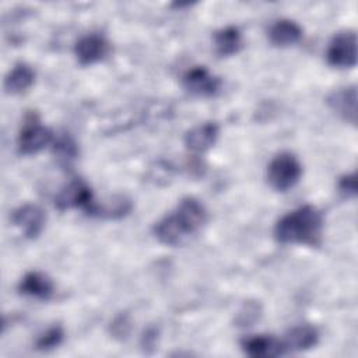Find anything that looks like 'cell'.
I'll use <instances>...</instances> for the list:
<instances>
[{
    "mask_svg": "<svg viewBox=\"0 0 358 358\" xmlns=\"http://www.w3.org/2000/svg\"><path fill=\"white\" fill-rule=\"evenodd\" d=\"M323 214L315 206H301L282 215L274 227V238L280 243L317 246L322 241Z\"/></svg>",
    "mask_w": 358,
    "mask_h": 358,
    "instance_id": "cell-2",
    "label": "cell"
},
{
    "mask_svg": "<svg viewBox=\"0 0 358 358\" xmlns=\"http://www.w3.org/2000/svg\"><path fill=\"white\" fill-rule=\"evenodd\" d=\"M242 34L236 27H225L218 29L214 34V45H215V52L221 57L232 56L238 53L242 48Z\"/></svg>",
    "mask_w": 358,
    "mask_h": 358,
    "instance_id": "cell-17",
    "label": "cell"
},
{
    "mask_svg": "<svg viewBox=\"0 0 358 358\" xmlns=\"http://www.w3.org/2000/svg\"><path fill=\"white\" fill-rule=\"evenodd\" d=\"M18 291L22 295L46 301L52 298L55 292V285L46 274L41 271H29L21 278L18 284Z\"/></svg>",
    "mask_w": 358,
    "mask_h": 358,
    "instance_id": "cell-13",
    "label": "cell"
},
{
    "mask_svg": "<svg viewBox=\"0 0 358 358\" xmlns=\"http://www.w3.org/2000/svg\"><path fill=\"white\" fill-rule=\"evenodd\" d=\"M260 315V306L256 302H248L243 305V309L238 315V324L239 326H249L253 323Z\"/></svg>",
    "mask_w": 358,
    "mask_h": 358,
    "instance_id": "cell-21",
    "label": "cell"
},
{
    "mask_svg": "<svg viewBox=\"0 0 358 358\" xmlns=\"http://www.w3.org/2000/svg\"><path fill=\"white\" fill-rule=\"evenodd\" d=\"M218 134V124L215 122H206L194 126L185 134V144L193 152H204L215 144Z\"/></svg>",
    "mask_w": 358,
    "mask_h": 358,
    "instance_id": "cell-12",
    "label": "cell"
},
{
    "mask_svg": "<svg viewBox=\"0 0 358 358\" xmlns=\"http://www.w3.org/2000/svg\"><path fill=\"white\" fill-rule=\"evenodd\" d=\"M13 222L28 239H35L45 228L46 214L35 204H24L13 213Z\"/></svg>",
    "mask_w": 358,
    "mask_h": 358,
    "instance_id": "cell-9",
    "label": "cell"
},
{
    "mask_svg": "<svg viewBox=\"0 0 358 358\" xmlns=\"http://www.w3.org/2000/svg\"><path fill=\"white\" fill-rule=\"evenodd\" d=\"M131 210V201L124 196H113L106 203H95V207L91 213V217L117 220L129 214Z\"/></svg>",
    "mask_w": 358,
    "mask_h": 358,
    "instance_id": "cell-18",
    "label": "cell"
},
{
    "mask_svg": "<svg viewBox=\"0 0 358 358\" xmlns=\"http://www.w3.org/2000/svg\"><path fill=\"white\" fill-rule=\"evenodd\" d=\"M357 87L350 85L345 88H340L337 91H333L326 102L329 108L338 115L345 122H350L352 124L357 123Z\"/></svg>",
    "mask_w": 358,
    "mask_h": 358,
    "instance_id": "cell-10",
    "label": "cell"
},
{
    "mask_svg": "<svg viewBox=\"0 0 358 358\" xmlns=\"http://www.w3.org/2000/svg\"><path fill=\"white\" fill-rule=\"evenodd\" d=\"M327 63L337 69H350L357 64V34L354 31L337 32L326 50Z\"/></svg>",
    "mask_w": 358,
    "mask_h": 358,
    "instance_id": "cell-5",
    "label": "cell"
},
{
    "mask_svg": "<svg viewBox=\"0 0 358 358\" xmlns=\"http://www.w3.org/2000/svg\"><path fill=\"white\" fill-rule=\"evenodd\" d=\"M285 352L305 351L315 347L319 341V331L310 324L295 326L287 331L285 337L281 338Z\"/></svg>",
    "mask_w": 358,
    "mask_h": 358,
    "instance_id": "cell-14",
    "label": "cell"
},
{
    "mask_svg": "<svg viewBox=\"0 0 358 358\" xmlns=\"http://www.w3.org/2000/svg\"><path fill=\"white\" fill-rule=\"evenodd\" d=\"M52 144V152L57 162L63 166H70L78 155V147L74 138L69 133H63L59 134Z\"/></svg>",
    "mask_w": 358,
    "mask_h": 358,
    "instance_id": "cell-19",
    "label": "cell"
},
{
    "mask_svg": "<svg viewBox=\"0 0 358 358\" xmlns=\"http://www.w3.org/2000/svg\"><path fill=\"white\" fill-rule=\"evenodd\" d=\"M302 176V165L295 154L278 152L267 166V182L277 192H287L294 187Z\"/></svg>",
    "mask_w": 358,
    "mask_h": 358,
    "instance_id": "cell-3",
    "label": "cell"
},
{
    "mask_svg": "<svg viewBox=\"0 0 358 358\" xmlns=\"http://www.w3.org/2000/svg\"><path fill=\"white\" fill-rule=\"evenodd\" d=\"M35 81V71L27 63H17L4 78V91L15 95L25 92Z\"/></svg>",
    "mask_w": 358,
    "mask_h": 358,
    "instance_id": "cell-16",
    "label": "cell"
},
{
    "mask_svg": "<svg viewBox=\"0 0 358 358\" xmlns=\"http://www.w3.org/2000/svg\"><path fill=\"white\" fill-rule=\"evenodd\" d=\"M182 84L189 94L206 98L217 95L221 90L222 81L220 77L210 73L204 66H194L185 73Z\"/></svg>",
    "mask_w": 358,
    "mask_h": 358,
    "instance_id": "cell-7",
    "label": "cell"
},
{
    "mask_svg": "<svg viewBox=\"0 0 358 358\" xmlns=\"http://www.w3.org/2000/svg\"><path fill=\"white\" fill-rule=\"evenodd\" d=\"M63 337H64L63 327L59 326V324H55L38 337V340L35 343V347L41 351L53 350L63 341Z\"/></svg>",
    "mask_w": 358,
    "mask_h": 358,
    "instance_id": "cell-20",
    "label": "cell"
},
{
    "mask_svg": "<svg viewBox=\"0 0 358 358\" xmlns=\"http://www.w3.org/2000/svg\"><path fill=\"white\" fill-rule=\"evenodd\" d=\"M110 52L108 39L101 34H87L74 45V55L81 66H88L103 60Z\"/></svg>",
    "mask_w": 358,
    "mask_h": 358,
    "instance_id": "cell-8",
    "label": "cell"
},
{
    "mask_svg": "<svg viewBox=\"0 0 358 358\" xmlns=\"http://www.w3.org/2000/svg\"><path fill=\"white\" fill-rule=\"evenodd\" d=\"M207 221V210L196 197H185L175 211L162 217L154 225L157 239L168 246L180 245L186 238L201 229Z\"/></svg>",
    "mask_w": 358,
    "mask_h": 358,
    "instance_id": "cell-1",
    "label": "cell"
},
{
    "mask_svg": "<svg viewBox=\"0 0 358 358\" xmlns=\"http://www.w3.org/2000/svg\"><path fill=\"white\" fill-rule=\"evenodd\" d=\"M130 330V322L127 315H119L113 322H112V333L116 337H124L127 336Z\"/></svg>",
    "mask_w": 358,
    "mask_h": 358,
    "instance_id": "cell-23",
    "label": "cell"
},
{
    "mask_svg": "<svg viewBox=\"0 0 358 358\" xmlns=\"http://www.w3.org/2000/svg\"><path fill=\"white\" fill-rule=\"evenodd\" d=\"M55 137L49 127L43 126L35 112L25 115L22 127L18 134L17 147L21 155H34L53 143Z\"/></svg>",
    "mask_w": 358,
    "mask_h": 358,
    "instance_id": "cell-4",
    "label": "cell"
},
{
    "mask_svg": "<svg viewBox=\"0 0 358 358\" xmlns=\"http://www.w3.org/2000/svg\"><path fill=\"white\" fill-rule=\"evenodd\" d=\"M94 194L91 187L83 179H73L67 183L55 197V206L60 210H70V208H81L88 215L91 214L95 206Z\"/></svg>",
    "mask_w": 358,
    "mask_h": 358,
    "instance_id": "cell-6",
    "label": "cell"
},
{
    "mask_svg": "<svg viewBox=\"0 0 358 358\" xmlns=\"http://www.w3.org/2000/svg\"><path fill=\"white\" fill-rule=\"evenodd\" d=\"M241 344L243 352L253 358H268L285 354L282 341L266 334L246 337L242 340Z\"/></svg>",
    "mask_w": 358,
    "mask_h": 358,
    "instance_id": "cell-11",
    "label": "cell"
},
{
    "mask_svg": "<svg viewBox=\"0 0 358 358\" xmlns=\"http://www.w3.org/2000/svg\"><path fill=\"white\" fill-rule=\"evenodd\" d=\"M338 189L343 194H345L348 197H355L357 196V176H355V173L344 175L343 178H340Z\"/></svg>",
    "mask_w": 358,
    "mask_h": 358,
    "instance_id": "cell-22",
    "label": "cell"
},
{
    "mask_svg": "<svg viewBox=\"0 0 358 358\" xmlns=\"http://www.w3.org/2000/svg\"><path fill=\"white\" fill-rule=\"evenodd\" d=\"M270 42L275 46H291L301 41L302 28L292 20H277L268 31Z\"/></svg>",
    "mask_w": 358,
    "mask_h": 358,
    "instance_id": "cell-15",
    "label": "cell"
}]
</instances>
